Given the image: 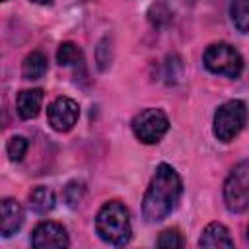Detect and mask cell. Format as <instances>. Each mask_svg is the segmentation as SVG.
<instances>
[{"label": "cell", "mask_w": 249, "mask_h": 249, "mask_svg": "<svg viewBox=\"0 0 249 249\" xmlns=\"http://www.w3.org/2000/svg\"><path fill=\"white\" fill-rule=\"evenodd\" d=\"M47 70H49V60L41 51L29 53L21 62L23 80H39V78H43L47 74Z\"/></svg>", "instance_id": "cell-13"}, {"label": "cell", "mask_w": 249, "mask_h": 249, "mask_svg": "<svg viewBox=\"0 0 249 249\" xmlns=\"http://www.w3.org/2000/svg\"><path fill=\"white\" fill-rule=\"evenodd\" d=\"M148 19L154 27H165L167 23H171L173 12L163 0H158L148 8Z\"/></svg>", "instance_id": "cell-16"}, {"label": "cell", "mask_w": 249, "mask_h": 249, "mask_svg": "<svg viewBox=\"0 0 249 249\" xmlns=\"http://www.w3.org/2000/svg\"><path fill=\"white\" fill-rule=\"evenodd\" d=\"M2 2H6V0H2Z\"/></svg>", "instance_id": "cell-24"}, {"label": "cell", "mask_w": 249, "mask_h": 249, "mask_svg": "<svg viewBox=\"0 0 249 249\" xmlns=\"http://www.w3.org/2000/svg\"><path fill=\"white\" fill-rule=\"evenodd\" d=\"M31 245L35 249H49V247L62 249V247L70 245V237H68V231L62 224L43 220L31 231Z\"/></svg>", "instance_id": "cell-8"}, {"label": "cell", "mask_w": 249, "mask_h": 249, "mask_svg": "<svg viewBox=\"0 0 249 249\" xmlns=\"http://www.w3.org/2000/svg\"><path fill=\"white\" fill-rule=\"evenodd\" d=\"M95 62H97V68L101 72L107 70L109 64H111V43H109L107 37L101 39L99 45H97V49H95Z\"/></svg>", "instance_id": "cell-20"}, {"label": "cell", "mask_w": 249, "mask_h": 249, "mask_svg": "<svg viewBox=\"0 0 249 249\" xmlns=\"http://www.w3.org/2000/svg\"><path fill=\"white\" fill-rule=\"evenodd\" d=\"M230 19L239 33H249V0H231Z\"/></svg>", "instance_id": "cell-14"}, {"label": "cell", "mask_w": 249, "mask_h": 249, "mask_svg": "<svg viewBox=\"0 0 249 249\" xmlns=\"http://www.w3.org/2000/svg\"><path fill=\"white\" fill-rule=\"evenodd\" d=\"M95 231L107 245L124 247L132 237L126 206L121 200H107L95 214Z\"/></svg>", "instance_id": "cell-2"}, {"label": "cell", "mask_w": 249, "mask_h": 249, "mask_svg": "<svg viewBox=\"0 0 249 249\" xmlns=\"http://www.w3.org/2000/svg\"><path fill=\"white\" fill-rule=\"evenodd\" d=\"M80 117V107L72 97L60 95L47 107V119L53 130L56 132H68L74 128Z\"/></svg>", "instance_id": "cell-7"}, {"label": "cell", "mask_w": 249, "mask_h": 249, "mask_svg": "<svg viewBox=\"0 0 249 249\" xmlns=\"http://www.w3.org/2000/svg\"><path fill=\"white\" fill-rule=\"evenodd\" d=\"M224 204L230 212L241 214L249 210V160L239 161L228 173L222 189Z\"/></svg>", "instance_id": "cell-5"}, {"label": "cell", "mask_w": 249, "mask_h": 249, "mask_svg": "<svg viewBox=\"0 0 249 249\" xmlns=\"http://www.w3.org/2000/svg\"><path fill=\"white\" fill-rule=\"evenodd\" d=\"M156 245L161 249H179L185 245V241H183V235L177 228H167L158 235Z\"/></svg>", "instance_id": "cell-18"}, {"label": "cell", "mask_w": 249, "mask_h": 249, "mask_svg": "<svg viewBox=\"0 0 249 249\" xmlns=\"http://www.w3.org/2000/svg\"><path fill=\"white\" fill-rule=\"evenodd\" d=\"M245 241L249 243V226H247V233H245Z\"/></svg>", "instance_id": "cell-23"}, {"label": "cell", "mask_w": 249, "mask_h": 249, "mask_svg": "<svg viewBox=\"0 0 249 249\" xmlns=\"http://www.w3.org/2000/svg\"><path fill=\"white\" fill-rule=\"evenodd\" d=\"M45 99V91L41 88H31V89H21L16 97V111L19 115V119L29 121L35 119L41 111Z\"/></svg>", "instance_id": "cell-10"}, {"label": "cell", "mask_w": 249, "mask_h": 249, "mask_svg": "<svg viewBox=\"0 0 249 249\" xmlns=\"http://www.w3.org/2000/svg\"><path fill=\"white\" fill-rule=\"evenodd\" d=\"M0 233L2 237H10L19 231L23 224V208L16 198H2L0 202Z\"/></svg>", "instance_id": "cell-9"}, {"label": "cell", "mask_w": 249, "mask_h": 249, "mask_svg": "<svg viewBox=\"0 0 249 249\" xmlns=\"http://www.w3.org/2000/svg\"><path fill=\"white\" fill-rule=\"evenodd\" d=\"M181 68H183V64H181V58L177 54L167 56V60H165V78H167L169 84L177 82V78L181 76Z\"/></svg>", "instance_id": "cell-21"}, {"label": "cell", "mask_w": 249, "mask_h": 249, "mask_svg": "<svg viewBox=\"0 0 249 249\" xmlns=\"http://www.w3.org/2000/svg\"><path fill=\"white\" fill-rule=\"evenodd\" d=\"M56 204V196H54V191L51 187H45V185H39L35 187L31 193H29V208L35 212V214H49Z\"/></svg>", "instance_id": "cell-12"}, {"label": "cell", "mask_w": 249, "mask_h": 249, "mask_svg": "<svg viewBox=\"0 0 249 249\" xmlns=\"http://www.w3.org/2000/svg\"><path fill=\"white\" fill-rule=\"evenodd\" d=\"M56 62L60 66H78V64H82L84 62L82 49L72 41L60 43L58 49H56Z\"/></svg>", "instance_id": "cell-15"}, {"label": "cell", "mask_w": 249, "mask_h": 249, "mask_svg": "<svg viewBox=\"0 0 249 249\" xmlns=\"http://www.w3.org/2000/svg\"><path fill=\"white\" fill-rule=\"evenodd\" d=\"M202 62L208 72L226 78H239L243 72V56L233 45L226 41L208 45L202 54Z\"/></svg>", "instance_id": "cell-4"}, {"label": "cell", "mask_w": 249, "mask_h": 249, "mask_svg": "<svg viewBox=\"0 0 249 249\" xmlns=\"http://www.w3.org/2000/svg\"><path fill=\"white\" fill-rule=\"evenodd\" d=\"M84 193H86V187H84L82 181H70V183H66V187L62 189V198H64V202H66L70 208H76V206L80 204Z\"/></svg>", "instance_id": "cell-19"}, {"label": "cell", "mask_w": 249, "mask_h": 249, "mask_svg": "<svg viewBox=\"0 0 249 249\" xmlns=\"http://www.w3.org/2000/svg\"><path fill=\"white\" fill-rule=\"evenodd\" d=\"M130 128L142 144H158L169 130V119L165 111L158 107H146L132 117Z\"/></svg>", "instance_id": "cell-6"}, {"label": "cell", "mask_w": 249, "mask_h": 249, "mask_svg": "<svg viewBox=\"0 0 249 249\" xmlns=\"http://www.w3.org/2000/svg\"><path fill=\"white\" fill-rule=\"evenodd\" d=\"M31 2H35V4H43V6H47V4H53V0H31Z\"/></svg>", "instance_id": "cell-22"}, {"label": "cell", "mask_w": 249, "mask_h": 249, "mask_svg": "<svg viewBox=\"0 0 249 249\" xmlns=\"http://www.w3.org/2000/svg\"><path fill=\"white\" fill-rule=\"evenodd\" d=\"M181 195H183V181L175 171V167L169 163H160L142 196L144 220L150 224L165 220L175 210Z\"/></svg>", "instance_id": "cell-1"}, {"label": "cell", "mask_w": 249, "mask_h": 249, "mask_svg": "<svg viewBox=\"0 0 249 249\" xmlns=\"http://www.w3.org/2000/svg\"><path fill=\"white\" fill-rule=\"evenodd\" d=\"M198 245L200 247H228V249H231L233 247V237L230 235V230L224 224L210 222L202 230V233L198 237Z\"/></svg>", "instance_id": "cell-11"}, {"label": "cell", "mask_w": 249, "mask_h": 249, "mask_svg": "<svg viewBox=\"0 0 249 249\" xmlns=\"http://www.w3.org/2000/svg\"><path fill=\"white\" fill-rule=\"evenodd\" d=\"M247 119H249V111L245 101L230 99L216 109L212 121V132L220 142L228 144L245 128Z\"/></svg>", "instance_id": "cell-3"}, {"label": "cell", "mask_w": 249, "mask_h": 249, "mask_svg": "<svg viewBox=\"0 0 249 249\" xmlns=\"http://www.w3.org/2000/svg\"><path fill=\"white\" fill-rule=\"evenodd\" d=\"M27 148H29L27 138L25 136H19V134H14L8 140V144H6V154H8L10 161H21L23 156H25V152H27Z\"/></svg>", "instance_id": "cell-17"}]
</instances>
